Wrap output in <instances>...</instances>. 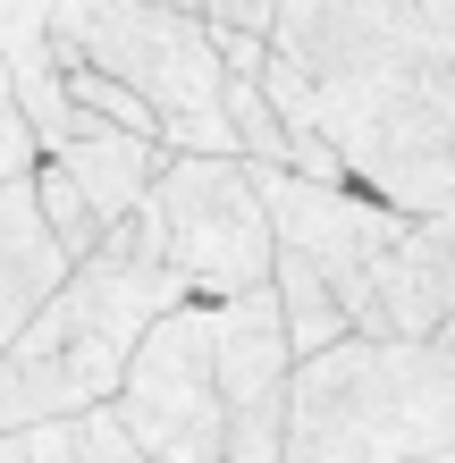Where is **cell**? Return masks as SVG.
Listing matches in <instances>:
<instances>
[{
  "label": "cell",
  "instance_id": "6da1fadb",
  "mask_svg": "<svg viewBox=\"0 0 455 463\" xmlns=\"http://www.w3.org/2000/svg\"><path fill=\"white\" fill-rule=\"evenodd\" d=\"M270 51L312 85L346 177L396 211H455V51L422 0H279Z\"/></svg>",
  "mask_w": 455,
  "mask_h": 463
},
{
  "label": "cell",
  "instance_id": "7a4b0ae2",
  "mask_svg": "<svg viewBox=\"0 0 455 463\" xmlns=\"http://www.w3.org/2000/svg\"><path fill=\"white\" fill-rule=\"evenodd\" d=\"M177 304H185V279L152 228V211L110 220L93 253L68 261V279L43 295V312L0 345V430L68 421V413L110 404L127 354Z\"/></svg>",
  "mask_w": 455,
  "mask_h": 463
},
{
  "label": "cell",
  "instance_id": "3957f363",
  "mask_svg": "<svg viewBox=\"0 0 455 463\" xmlns=\"http://www.w3.org/2000/svg\"><path fill=\"white\" fill-rule=\"evenodd\" d=\"M455 447V320L431 337H337L296 363L279 463H422Z\"/></svg>",
  "mask_w": 455,
  "mask_h": 463
},
{
  "label": "cell",
  "instance_id": "277c9868",
  "mask_svg": "<svg viewBox=\"0 0 455 463\" xmlns=\"http://www.w3.org/2000/svg\"><path fill=\"white\" fill-rule=\"evenodd\" d=\"M43 9L76 60H93L152 110L169 152H236L220 110L228 60L203 9H177V0H43Z\"/></svg>",
  "mask_w": 455,
  "mask_h": 463
},
{
  "label": "cell",
  "instance_id": "5b68a950",
  "mask_svg": "<svg viewBox=\"0 0 455 463\" xmlns=\"http://www.w3.org/2000/svg\"><path fill=\"white\" fill-rule=\"evenodd\" d=\"M144 211L194 304H228V295L270 287L279 228H270V203H261V177L236 152H169Z\"/></svg>",
  "mask_w": 455,
  "mask_h": 463
},
{
  "label": "cell",
  "instance_id": "8992f818",
  "mask_svg": "<svg viewBox=\"0 0 455 463\" xmlns=\"http://www.w3.org/2000/svg\"><path fill=\"white\" fill-rule=\"evenodd\" d=\"M118 430L136 439L144 463H228V404H220V363H211V304L185 295L177 312H160L144 345L127 354Z\"/></svg>",
  "mask_w": 455,
  "mask_h": 463
},
{
  "label": "cell",
  "instance_id": "52a82bcc",
  "mask_svg": "<svg viewBox=\"0 0 455 463\" xmlns=\"http://www.w3.org/2000/svg\"><path fill=\"white\" fill-rule=\"evenodd\" d=\"M211 363H220V404H228V463H279L296 345H287V312L270 287L211 304Z\"/></svg>",
  "mask_w": 455,
  "mask_h": 463
},
{
  "label": "cell",
  "instance_id": "ba28073f",
  "mask_svg": "<svg viewBox=\"0 0 455 463\" xmlns=\"http://www.w3.org/2000/svg\"><path fill=\"white\" fill-rule=\"evenodd\" d=\"M43 160H60V169L76 177V194H85L101 211V228H110V220H127V211L152 203V177H160V160H169V144L118 127V118H101V110H85V127H76L60 152H43Z\"/></svg>",
  "mask_w": 455,
  "mask_h": 463
},
{
  "label": "cell",
  "instance_id": "9c48e42d",
  "mask_svg": "<svg viewBox=\"0 0 455 463\" xmlns=\"http://www.w3.org/2000/svg\"><path fill=\"white\" fill-rule=\"evenodd\" d=\"M60 279H68V253L51 236V220H43L34 177H9L0 185V345L43 312V295Z\"/></svg>",
  "mask_w": 455,
  "mask_h": 463
},
{
  "label": "cell",
  "instance_id": "30bf717a",
  "mask_svg": "<svg viewBox=\"0 0 455 463\" xmlns=\"http://www.w3.org/2000/svg\"><path fill=\"white\" fill-rule=\"evenodd\" d=\"M270 295H279V312H287V345H296V363L320 354V345H337V337H355L346 312H337V295H329V279H320L304 253H287V244H279V261H270Z\"/></svg>",
  "mask_w": 455,
  "mask_h": 463
},
{
  "label": "cell",
  "instance_id": "8fae6325",
  "mask_svg": "<svg viewBox=\"0 0 455 463\" xmlns=\"http://www.w3.org/2000/svg\"><path fill=\"white\" fill-rule=\"evenodd\" d=\"M220 110H228V144H236L245 169H287V135H279L270 93H261V68H228Z\"/></svg>",
  "mask_w": 455,
  "mask_h": 463
},
{
  "label": "cell",
  "instance_id": "7c38bea8",
  "mask_svg": "<svg viewBox=\"0 0 455 463\" xmlns=\"http://www.w3.org/2000/svg\"><path fill=\"white\" fill-rule=\"evenodd\" d=\"M34 194H43V220H51V236H60V253L85 261L93 244H101V211L76 194V177L60 169V160H34Z\"/></svg>",
  "mask_w": 455,
  "mask_h": 463
},
{
  "label": "cell",
  "instance_id": "4fadbf2b",
  "mask_svg": "<svg viewBox=\"0 0 455 463\" xmlns=\"http://www.w3.org/2000/svg\"><path fill=\"white\" fill-rule=\"evenodd\" d=\"M34 160H43V135H34V118H25V101L9 85V60H0V185L34 177Z\"/></svg>",
  "mask_w": 455,
  "mask_h": 463
},
{
  "label": "cell",
  "instance_id": "5bb4252c",
  "mask_svg": "<svg viewBox=\"0 0 455 463\" xmlns=\"http://www.w3.org/2000/svg\"><path fill=\"white\" fill-rule=\"evenodd\" d=\"M270 9L279 0H203V17L228 25V34H270Z\"/></svg>",
  "mask_w": 455,
  "mask_h": 463
},
{
  "label": "cell",
  "instance_id": "9a60e30c",
  "mask_svg": "<svg viewBox=\"0 0 455 463\" xmlns=\"http://www.w3.org/2000/svg\"><path fill=\"white\" fill-rule=\"evenodd\" d=\"M422 9L439 17V34H455V0H422Z\"/></svg>",
  "mask_w": 455,
  "mask_h": 463
},
{
  "label": "cell",
  "instance_id": "2e32d148",
  "mask_svg": "<svg viewBox=\"0 0 455 463\" xmlns=\"http://www.w3.org/2000/svg\"><path fill=\"white\" fill-rule=\"evenodd\" d=\"M177 9H203V0H177Z\"/></svg>",
  "mask_w": 455,
  "mask_h": 463
}]
</instances>
